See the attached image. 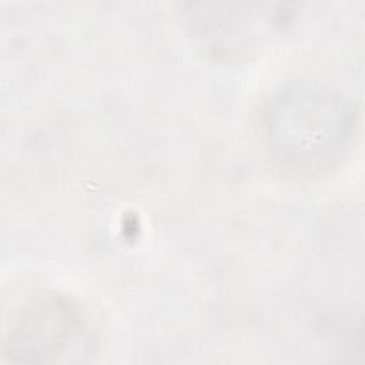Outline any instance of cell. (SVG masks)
Masks as SVG:
<instances>
[{
    "label": "cell",
    "instance_id": "cell-2",
    "mask_svg": "<svg viewBox=\"0 0 365 365\" xmlns=\"http://www.w3.org/2000/svg\"><path fill=\"white\" fill-rule=\"evenodd\" d=\"M90 338L78 309L63 295L30 297L4 329L3 354L19 362H64L88 354Z\"/></svg>",
    "mask_w": 365,
    "mask_h": 365
},
{
    "label": "cell",
    "instance_id": "cell-1",
    "mask_svg": "<svg viewBox=\"0 0 365 365\" xmlns=\"http://www.w3.org/2000/svg\"><path fill=\"white\" fill-rule=\"evenodd\" d=\"M264 141L284 168L311 173L328 168L349 143L355 128L352 103L322 87H292L265 107Z\"/></svg>",
    "mask_w": 365,
    "mask_h": 365
}]
</instances>
